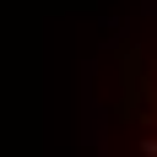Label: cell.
Returning <instances> with one entry per match:
<instances>
[{
	"label": "cell",
	"instance_id": "1",
	"mask_svg": "<svg viewBox=\"0 0 157 157\" xmlns=\"http://www.w3.org/2000/svg\"><path fill=\"white\" fill-rule=\"evenodd\" d=\"M136 157H157V130H146L141 146H136Z\"/></svg>",
	"mask_w": 157,
	"mask_h": 157
}]
</instances>
